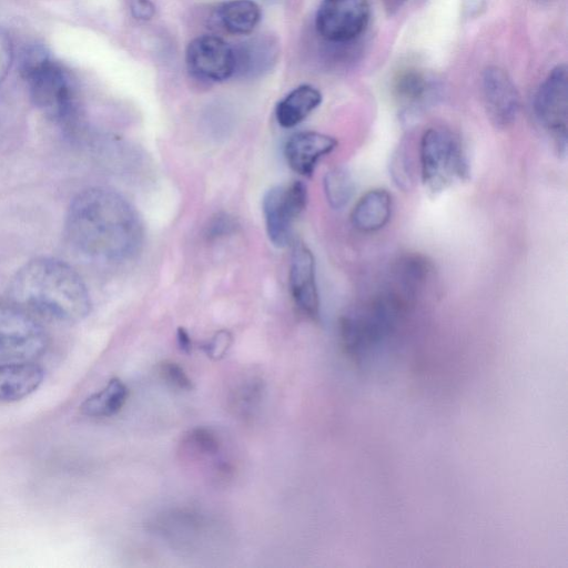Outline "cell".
<instances>
[{
    "label": "cell",
    "mask_w": 568,
    "mask_h": 568,
    "mask_svg": "<svg viewBox=\"0 0 568 568\" xmlns=\"http://www.w3.org/2000/svg\"><path fill=\"white\" fill-rule=\"evenodd\" d=\"M64 233L74 250L103 262L134 257L144 237L135 207L116 191L98 186L82 190L72 199Z\"/></svg>",
    "instance_id": "1"
},
{
    "label": "cell",
    "mask_w": 568,
    "mask_h": 568,
    "mask_svg": "<svg viewBox=\"0 0 568 568\" xmlns=\"http://www.w3.org/2000/svg\"><path fill=\"white\" fill-rule=\"evenodd\" d=\"M11 301L28 312L62 323H75L91 311L88 287L68 263L37 257L23 264L9 285Z\"/></svg>",
    "instance_id": "2"
},
{
    "label": "cell",
    "mask_w": 568,
    "mask_h": 568,
    "mask_svg": "<svg viewBox=\"0 0 568 568\" xmlns=\"http://www.w3.org/2000/svg\"><path fill=\"white\" fill-rule=\"evenodd\" d=\"M420 175L425 189L439 194L469 176V162L459 136L434 126L424 132L419 143Z\"/></svg>",
    "instance_id": "3"
},
{
    "label": "cell",
    "mask_w": 568,
    "mask_h": 568,
    "mask_svg": "<svg viewBox=\"0 0 568 568\" xmlns=\"http://www.w3.org/2000/svg\"><path fill=\"white\" fill-rule=\"evenodd\" d=\"M407 304L388 290L345 315L341 335L346 349L359 356L377 346L392 332Z\"/></svg>",
    "instance_id": "4"
},
{
    "label": "cell",
    "mask_w": 568,
    "mask_h": 568,
    "mask_svg": "<svg viewBox=\"0 0 568 568\" xmlns=\"http://www.w3.org/2000/svg\"><path fill=\"white\" fill-rule=\"evenodd\" d=\"M21 72L34 104L48 116L65 121L73 111V92L63 68L42 50L33 49L22 60Z\"/></svg>",
    "instance_id": "5"
},
{
    "label": "cell",
    "mask_w": 568,
    "mask_h": 568,
    "mask_svg": "<svg viewBox=\"0 0 568 568\" xmlns=\"http://www.w3.org/2000/svg\"><path fill=\"white\" fill-rule=\"evenodd\" d=\"M48 346L47 331L30 312L13 302H0V361H33Z\"/></svg>",
    "instance_id": "6"
},
{
    "label": "cell",
    "mask_w": 568,
    "mask_h": 568,
    "mask_svg": "<svg viewBox=\"0 0 568 568\" xmlns=\"http://www.w3.org/2000/svg\"><path fill=\"white\" fill-rule=\"evenodd\" d=\"M307 204V187L301 181L283 183L270 189L263 197L266 233L276 247L294 242L293 229Z\"/></svg>",
    "instance_id": "7"
},
{
    "label": "cell",
    "mask_w": 568,
    "mask_h": 568,
    "mask_svg": "<svg viewBox=\"0 0 568 568\" xmlns=\"http://www.w3.org/2000/svg\"><path fill=\"white\" fill-rule=\"evenodd\" d=\"M369 19L368 0H322L315 16V28L324 40L345 43L361 37Z\"/></svg>",
    "instance_id": "8"
},
{
    "label": "cell",
    "mask_w": 568,
    "mask_h": 568,
    "mask_svg": "<svg viewBox=\"0 0 568 568\" xmlns=\"http://www.w3.org/2000/svg\"><path fill=\"white\" fill-rule=\"evenodd\" d=\"M540 124L552 135L562 154L566 152L568 120V72L566 64L556 65L540 84L534 100Z\"/></svg>",
    "instance_id": "9"
},
{
    "label": "cell",
    "mask_w": 568,
    "mask_h": 568,
    "mask_svg": "<svg viewBox=\"0 0 568 568\" xmlns=\"http://www.w3.org/2000/svg\"><path fill=\"white\" fill-rule=\"evenodd\" d=\"M185 64L189 72L203 81L222 82L234 75V50L215 36H200L186 47Z\"/></svg>",
    "instance_id": "10"
},
{
    "label": "cell",
    "mask_w": 568,
    "mask_h": 568,
    "mask_svg": "<svg viewBox=\"0 0 568 568\" xmlns=\"http://www.w3.org/2000/svg\"><path fill=\"white\" fill-rule=\"evenodd\" d=\"M484 103L490 121L497 128H507L516 120L520 97L509 74L501 68L485 69L481 80Z\"/></svg>",
    "instance_id": "11"
},
{
    "label": "cell",
    "mask_w": 568,
    "mask_h": 568,
    "mask_svg": "<svg viewBox=\"0 0 568 568\" xmlns=\"http://www.w3.org/2000/svg\"><path fill=\"white\" fill-rule=\"evenodd\" d=\"M288 282L298 308L307 316L316 318L320 314V297L315 260L311 250L301 241L293 242Z\"/></svg>",
    "instance_id": "12"
},
{
    "label": "cell",
    "mask_w": 568,
    "mask_h": 568,
    "mask_svg": "<svg viewBox=\"0 0 568 568\" xmlns=\"http://www.w3.org/2000/svg\"><path fill=\"white\" fill-rule=\"evenodd\" d=\"M337 140L331 135L304 131L293 134L285 143L284 155L290 168L303 176H311L318 161L333 152Z\"/></svg>",
    "instance_id": "13"
},
{
    "label": "cell",
    "mask_w": 568,
    "mask_h": 568,
    "mask_svg": "<svg viewBox=\"0 0 568 568\" xmlns=\"http://www.w3.org/2000/svg\"><path fill=\"white\" fill-rule=\"evenodd\" d=\"M235 58L234 74L243 78H257L274 68L280 57V45L271 34L251 37L233 48Z\"/></svg>",
    "instance_id": "14"
},
{
    "label": "cell",
    "mask_w": 568,
    "mask_h": 568,
    "mask_svg": "<svg viewBox=\"0 0 568 568\" xmlns=\"http://www.w3.org/2000/svg\"><path fill=\"white\" fill-rule=\"evenodd\" d=\"M43 368L32 361L0 364V402L20 400L39 388Z\"/></svg>",
    "instance_id": "15"
},
{
    "label": "cell",
    "mask_w": 568,
    "mask_h": 568,
    "mask_svg": "<svg viewBox=\"0 0 568 568\" xmlns=\"http://www.w3.org/2000/svg\"><path fill=\"white\" fill-rule=\"evenodd\" d=\"M392 210V195L384 189H373L357 201L352 211L351 221L361 232H376L388 223Z\"/></svg>",
    "instance_id": "16"
},
{
    "label": "cell",
    "mask_w": 568,
    "mask_h": 568,
    "mask_svg": "<svg viewBox=\"0 0 568 568\" xmlns=\"http://www.w3.org/2000/svg\"><path fill=\"white\" fill-rule=\"evenodd\" d=\"M322 93L311 84H301L287 93L275 108L277 123L285 129L303 122L322 103Z\"/></svg>",
    "instance_id": "17"
},
{
    "label": "cell",
    "mask_w": 568,
    "mask_h": 568,
    "mask_svg": "<svg viewBox=\"0 0 568 568\" xmlns=\"http://www.w3.org/2000/svg\"><path fill=\"white\" fill-rule=\"evenodd\" d=\"M261 8L253 0H230L217 9V19L231 34L246 36L253 32L261 20Z\"/></svg>",
    "instance_id": "18"
},
{
    "label": "cell",
    "mask_w": 568,
    "mask_h": 568,
    "mask_svg": "<svg viewBox=\"0 0 568 568\" xmlns=\"http://www.w3.org/2000/svg\"><path fill=\"white\" fill-rule=\"evenodd\" d=\"M128 396L129 390L125 384L114 377L103 388L85 398L80 406V412L88 417H110L122 409Z\"/></svg>",
    "instance_id": "19"
},
{
    "label": "cell",
    "mask_w": 568,
    "mask_h": 568,
    "mask_svg": "<svg viewBox=\"0 0 568 568\" xmlns=\"http://www.w3.org/2000/svg\"><path fill=\"white\" fill-rule=\"evenodd\" d=\"M326 200L332 209L341 210L353 197L355 183L351 173L344 168H334L323 179Z\"/></svg>",
    "instance_id": "20"
},
{
    "label": "cell",
    "mask_w": 568,
    "mask_h": 568,
    "mask_svg": "<svg viewBox=\"0 0 568 568\" xmlns=\"http://www.w3.org/2000/svg\"><path fill=\"white\" fill-rule=\"evenodd\" d=\"M394 89L399 101L410 105L425 102L432 92L430 82L416 70H407L399 74Z\"/></svg>",
    "instance_id": "21"
},
{
    "label": "cell",
    "mask_w": 568,
    "mask_h": 568,
    "mask_svg": "<svg viewBox=\"0 0 568 568\" xmlns=\"http://www.w3.org/2000/svg\"><path fill=\"white\" fill-rule=\"evenodd\" d=\"M182 450L193 459L214 457L221 449L219 436L209 428L196 427L182 437Z\"/></svg>",
    "instance_id": "22"
},
{
    "label": "cell",
    "mask_w": 568,
    "mask_h": 568,
    "mask_svg": "<svg viewBox=\"0 0 568 568\" xmlns=\"http://www.w3.org/2000/svg\"><path fill=\"white\" fill-rule=\"evenodd\" d=\"M159 374L170 387L189 392L193 389V382L184 368L173 361H163L158 366Z\"/></svg>",
    "instance_id": "23"
},
{
    "label": "cell",
    "mask_w": 568,
    "mask_h": 568,
    "mask_svg": "<svg viewBox=\"0 0 568 568\" xmlns=\"http://www.w3.org/2000/svg\"><path fill=\"white\" fill-rule=\"evenodd\" d=\"M392 174L395 182L402 187H409L412 184V170L410 162H408V156L405 148H400L397 153L394 155L392 160Z\"/></svg>",
    "instance_id": "24"
},
{
    "label": "cell",
    "mask_w": 568,
    "mask_h": 568,
    "mask_svg": "<svg viewBox=\"0 0 568 568\" xmlns=\"http://www.w3.org/2000/svg\"><path fill=\"white\" fill-rule=\"evenodd\" d=\"M232 334L229 331L222 329L216 332L203 346L204 353L211 359L219 361L225 356L231 344Z\"/></svg>",
    "instance_id": "25"
},
{
    "label": "cell",
    "mask_w": 568,
    "mask_h": 568,
    "mask_svg": "<svg viewBox=\"0 0 568 568\" xmlns=\"http://www.w3.org/2000/svg\"><path fill=\"white\" fill-rule=\"evenodd\" d=\"M13 61V44L8 32L0 28V83L7 77Z\"/></svg>",
    "instance_id": "26"
},
{
    "label": "cell",
    "mask_w": 568,
    "mask_h": 568,
    "mask_svg": "<svg viewBox=\"0 0 568 568\" xmlns=\"http://www.w3.org/2000/svg\"><path fill=\"white\" fill-rule=\"evenodd\" d=\"M261 386L257 383H250L241 387L236 400L241 404V409H250L255 405L260 397Z\"/></svg>",
    "instance_id": "27"
},
{
    "label": "cell",
    "mask_w": 568,
    "mask_h": 568,
    "mask_svg": "<svg viewBox=\"0 0 568 568\" xmlns=\"http://www.w3.org/2000/svg\"><path fill=\"white\" fill-rule=\"evenodd\" d=\"M130 10L132 16L140 21H149L155 14V7L151 0H131Z\"/></svg>",
    "instance_id": "28"
},
{
    "label": "cell",
    "mask_w": 568,
    "mask_h": 568,
    "mask_svg": "<svg viewBox=\"0 0 568 568\" xmlns=\"http://www.w3.org/2000/svg\"><path fill=\"white\" fill-rule=\"evenodd\" d=\"M176 339L180 349L186 354L192 351V339L189 333L183 327H179L176 332Z\"/></svg>",
    "instance_id": "29"
},
{
    "label": "cell",
    "mask_w": 568,
    "mask_h": 568,
    "mask_svg": "<svg viewBox=\"0 0 568 568\" xmlns=\"http://www.w3.org/2000/svg\"><path fill=\"white\" fill-rule=\"evenodd\" d=\"M540 1H545V0H540Z\"/></svg>",
    "instance_id": "30"
}]
</instances>
